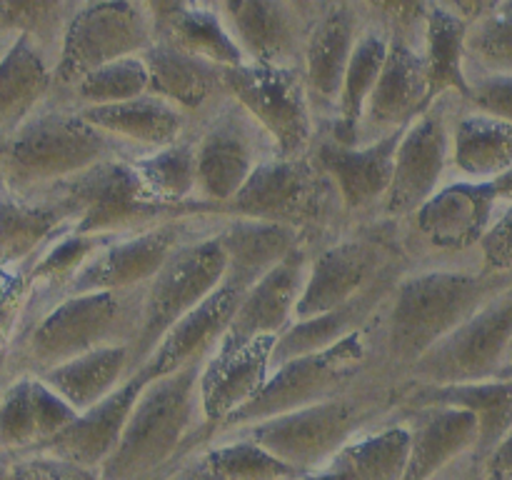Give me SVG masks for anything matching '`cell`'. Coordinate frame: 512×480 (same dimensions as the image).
<instances>
[{
	"label": "cell",
	"instance_id": "8fae6325",
	"mask_svg": "<svg viewBox=\"0 0 512 480\" xmlns=\"http://www.w3.org/2000/svg\"><path fill=\"white\" fill-rule=\"evenodd\" d=\"M500 203L493 183L453 178L405 223H400L403 248L413 268L453 265V258L475 255L490 225L498 218Z\"/></svg>",
	"mask_w": 512,
	"mask_h": 480
},
{
	"label": "cell",
	"instance_id": "44dd1931",
	"mask_svg": "<svg viewBox=\"0 0 512 480\" xmlns=\"http://www.w3.org/2000/svg\"><path fill=\"white\" fill-rule=\"evenodd\" d=\"M405 128L363 145H343L328 135H318L313 153L338 188L350 228L378 218L380 205L393 183L395 155Z\"/></svg>",
	"mask_w": 512,
	"mask_h": 480
},
{
	"label": "cell",
	"instance_id": "f546056e",
	"mask_svg": "<svg viewBox=\"0 0 512 480\" xmlns=\"http://www.w3.org/2000/svg\"><path fill=\"white\" fill-rule=\"evenodd\" d=\"M150 78V93L178 105L193 120L205 118L228 98L225 68L190 55L175 45L155 40L143 53Z\"/></svg>",
	"mask_w": 512,
	"mask_h": 480
},
{
	"label": "cell",
	"instance_id": "7bdbcfd3",
	"mask_svg": "<svg viewBox=\"0 0 512 480\" xmlns=\"http://www.w3.org/2000/svg\"><path fill=\"white\" fill-rule=\"evenodd\" d=\"M225 480H298L303 473L275 458L268 448L240 433H218L203 448Z\"/></svg>",
	"mask_w": 512,
	"mask_h": 480
},
{
	"label": "cell",
	"instance_id": "cb8c5ba5",
	"mask_svg": "<svg viewBox=\"0 0 512 480\" xmlns=\"http://www.w3.org/2000/svg\"><path fill=\"white\" fill-rule=\"evenodd\" d=\"M410 428V453L403 480H435L465 458H475L480 440L478 418L468 410L425 405L395 408Z\"/></svg>",
	"mask_w": 512,
	"mask_h": 480
},
{
	"label": "cell",
	"instance_id": "ac0fdd59",
	"mask_svg": "<svg viewBox=\"0 0 512 480\" xmlns=\"http://www.w3.org/2000/svg\"><path fill=\"white\" fill-rule=\"evenodd\" d=\"M218 215L170 220L143 233L115 238L85 265L65 295L105 293V290H140L165 268L170 258L193 235L208 228ZM63 295V298H65Z\"/></svg>",
	"mask_w": 512,
	"mask_h": 480
},
{
	"label": "cell",
	"instance_id": "d4e9b609",
	"mask_svg": "<svg viewBox=\"0 0 512 480\" xmlns=\"http://www.w3.org/2000/svg\"><path fill=\"white\" fill-rule=\"evenodd\" d=\"M148 380L150 375L145 370L135 373L113 395H108L103 403L78 413V418L68 428L60 430L55 438L35 445L28 453L55 455V458L70 460V463H78L83 468L100 473V468L108 463L113 450L118 448L125 423H128L130 413H133Z\"/></svg>",
	"mask_w": 512,
	"mask_h": 480
},
{
	"label": "cell",
	"instance_id": "5bb4252c",
	"mask_svg": "<svg viewBox=\"0 0 512 480\" xmlns=\"http://www.w3.org/2000/svg\"><path fill=\"white\" fill-rule=\"evenodd\" d=\"M198 140V200L215 215L223 213L245 188L255 170L275 155L265 130L235 103L225 98L195 128Z\"/></svg>",
	"mask_w": 512,
	"mask_h": 480
},
{
	"label": "cell",
	"instance_id": "ab89813d",
	"mask_svg": "<svg viewBox=\"0 0 512 480\" xmlns=\"http://www.w3.org/2000/svg\"><path fill=\"white\" fill-rule=\"evenodd\" d=\"M130 368H133V348L113 345V348H100L88 355H80L70 363L48 370L40 378L60 398L68 400L78 413H83L113 395L130 378Z\"/></svg>",
	"mask_w": 512,
	"mask_h": 480
},
{
	"label": "cell",
	"instance_id": "4fadbf2b",
	"mask_svg": "<svg viewBox=\"0 0 512 480\" xmlns=\"http://www.w3.org/2000/svg\"><path fill=\"white\" fill-rule=\"evenodd\" d=\"M388 23L390 43L373 90L358 145L375 143L413 123L430 105L423 55V3H375Z\"/></svg>",
	"mask_w": 512,
	"mask_h": 480
},
{
	"label": "cell",
	"instance_id": "6f0895ef",
	"mask_svg": "<svg viewBox=\"0 0 512 480\" xmlns=\"http://www.w3.org/2000/svg\"><path fill=\"white\" fill-rule=\"evenodd\" d=\"M505 378H512V370H510V373H508V375H505Z\"/></svg>",
	"mask_w": 512,
	"mask_h": 480
},
{
	"label": "cell",
	"instance_id": "484cf974",
	"mask_svg": "<svg viewBox=\"0 0 512 480\" xmlns=\"http://www.w3.org/2000/svg\"><path fill=\"white\" fill-rule=\"evenodd\" d=\"M215 238L225 253V285L248 293L255 283L273 273L295 250L310 248L298 230L265 220L218 215Z\"/></svg>",
	"mask_w": 512,
	"mask_h": 480
},
{
	"label": "cell",
	"instance_id": "6da1fadb",
	"mask_svg": "<svg viewBox=\"0 0 512 480\" xmlns=\"http://www.w3.org/2000/svg\"><path fill=\"white\" fill-rule=\"evenodd\" d=\"M508 285L512 275H490L475 265L410 268L378 318L380 355L393 383Z\"/></svg>",
	"mask_w": 512,
	"mask_h": 480
},
{
	"label": "cell",
	"instance_id": "b9f144b4",
	"mask_svg": "<svg viewBox=\"0 0 512 480\" xmlns=\"http://www.w3.org/2000/svg\"><path fill=\"white\" fill-rule=\"evenodd\" d=\"M465 58L470 75H512V0L483 3L468 28Z\"/></svg>",
	"mask_w": 512,
	"mask_h": 480
},
{
	"label": "cell",
	"instance_id": "d6a6232c",
	"mask_svg": "<svg viewBox=\"0 0 512 480\" xmlns=\"http://www.w3.org/2000/svg\"><path fill=\"white\" fill-rule=\"evenodd\" d=\"M470 15L460 3H423V55L430 105L445 95L470 98L468 40Z\"/></svg>",
	"mask_w": 512,
	"mask_h": 480
},
{
	"label": "cell",
	"instance_id": "4316f807",
	"mask_svg": "<svg viewBox=\"0 0 512 480\" xmlns=\"http://www.w3.org/2000/svg\"><path fill=\"white\" fill-rule=\"evenodd\" d=\"M78 418L40 375H18L0 390V450L20 455L55 438Z\"/></svg>",
	"mask_w": 512,
	"mask_h": 480
},
{
	"label": "cell",
	"instance_id": "ba28073f",
	"mask_svg": "<svg viewBox=\"0 0 512 480\" xmlns=\"http://www.w3.org/2000/svg\"><path fill=\"white\" fill-rule=\"evenodd\" d=\"M413 268L398 223L365 220L313 250L295 320L330 313L373 290L380 280Z\"/></svg>",
	"mask_w": 512,
	"mask_h": 480
},
{
	"label": "cell",
	"instance_id": "52a82bcc",
	"mask_svg": "<svg viewBox=\"0 0 512 480\" xmlns=\"http://www.w3.org/2000/svg\"><path fill=\"white\" fill-rule=\"evenodd\" d=\"M220 215L288 225L313 250L350 228L338 188L315 153L270 155Z\"/></svg>",
	"mask_w": 512,
	"mask_h": 480
},
{
	"label": "cell",
	"instance_id": "d6986e66",
	"mask_svg": "<svg viewBox=\"0 0 512 480\" xmlns=\"http://www.w3.org/2000/svg\"><path fill=\"white\" fill-rule=\"evenodd\" d=\"M218 5L245 63L303 70L305 43L320 3L220 0Z\"/></svg>",
	"mask_w": 512,
	"mask_h": 480
},
{
	"label": "cell",
	"instance_id": "e0dca14e",
	"mask_svg": "<svg viewBox=\"0 0 512 480\" xmlns=\"http://www.w3.org/2000/svg\"><path fill=\"white\" fill-rule=\"evenodd\" d=\"M512 348V285L425 353L398 385H455L500 378Z\"/></svg>",
	"mask_w": 512,
	"mask_h": 480
},
{
	"label": "cell",
	"instance_id": "8d00e7d4",
	"mask_svg": "<svg viewBox=\"0 0 512 480\" xmlns=\"http://www.w3.org/2000/svg\"><path fill=\"white\" fill-rule=\"evenodd\" d=\"M410 453V428L393 413L345 445L323 470V480H403Z\"/></svg>",
	"mask_w": 512,
	"mask_h": 480
},
{
	"label": "cell",
	"instance_id": "bcb514c9",
	"mask_svg": "<svg viewBox=\"0 0 512 480\" xmlns=\"http://www.w3.org/2000/svg\"><path fill=\"white\" fill-rule=\"evenodd\" d=\"M465 108L512 123V75H470Z\"/></svg>",
	"mask_w": 512,
	"mask_h": 480
},
{
	"label": "cell",
	"instance_id": "60d3db41",
	"mask_svg": "<svg viewBox=\"0 0 512 480\" xmlns=\"http://www.w3.org/2000/svg\"><path fill=\"white\" fill-rule=\"evenodd\" d=\"M133 168L138 170L145 188L163 203L203 215H215L198 200V140H195V130L168 148L133 158Z\"/></svg>",
	"mask_w": 512,
	"mask_h": 480
},
{
	"label": "cell",
	"instance_id": "c3c4849f",
	"mask_svg": "<svg viewBox=\"0 0 512 480\" xmlns=\"http://www.w3.org/2000/svg\"><path fill=\"white\" fill-rule=\"evenodd\" d=\"M478 480H512V430L480 460Z\"/></svg>",
	"mask_w": 512,
	"mask_h": 480
},
{
	"label": "cell",
	"instance_id": "ee69618b",
	"mask_svg": "<svg viewBox=\"0 0 512 480\" xmlns=\"http://www.w3.org/2000/svg\"><path fill=\"white\" fill-rule=\"evenodd\" d=\"M145 93H150L148 68H145L143 55H135V58L115 60V63L93 70L68 95L58 98V103L75 110L98 108V105L135 100Z\"/></svg>",
	"mask_w": 512,
	"mask_h": 480
},
{
	"label": "cell",
	"instance_id": "f1b7e54d",
	"mask_svg": "<svg viewBox=\"0 0 512 480\" xmlns=\"http://www.w3.org/2000/svg\"><path fill=\"white\" fill-rule=\"evenodd\" d=\"M425 405L460 408L478 418L480 440L475 450V463H480L512 430V378L395 388V408H425Z\"/></svg>",
	"mask_w": 512,
	"mask_h": 480
},
{
	"label": "cell",
	"instance_id": "7a4b0ae2",
	"mask_svg": "<svg viewBox=\"0 0 512 480\" xmlns=\"http://www.w3.org/2000/svg\"><path fill=\"white\" fill-rule=\"evenodd\" d=\"M203 365L148 380L100 480H165L213 440L200 400Z\"/></svg>",
	"mask_w": 512,
	"mask_h": 480
},
{
	"label": "cell",
	"instance_id": "db71d44e",
	"mask_svg": "<svg viewBox=\"0 0 512 480\" xmlns=\"http://www.w3.org/2000/svg\"><path fill=\"white\" fill-rule=\"evenodd\" d=\"M512 370V348H510V353H508V360H505V368H503V373H500V378H505V375H508Z\"/></svg>",
	"mask_w": 512,
	"mask_h": 480
},
{
	"label": "cell",
	"instance_id": "74e56055",
	"mask_svg": "<svg viewBox=\"0 0 512 480\" xmlns=\"http://www.w3.org/2000/svg\"><path fill=\"white\" fill-rule=\"evenodd\" d=\"M68 228V213L55 200L20 198L0 185V265L33 263Z\"/></svg>",
	"mask_w": 512,
	"mask_h": 480
},
{
	"label": "cell",
	"instance_id": "83f0119b",
	"mask_svg": "<svg viewBox=\"0 0 512 480\" xmlns=\"http://www.w3.org/2000/svg\"><path fill=\"white\" fill-rule=\"evenodd\" d=\"M78 113L93 128L103 130L105 135L118 140L135 158L178 143L185 135L193 133L195 125H198V120L190 118L178 105L168 103L153 93L125 100V103L78 108Z\"/></svg>",
	"mask_w": 512,
	"mask_h": 480
},
{
	"label": "cell",
	"instance_id": "7dc6e473",
	"mask_svg": "<svg viewBox=\"0 0 512 480\" xmlns=\"http://www.w3.org/2000/svg\"><path fill=\"white\" fill-rule=\"evenodd\" d=\"M478 268L490 275H512V203L500 208L478 248Z\"/></svg>",
	"mask_w": 512,
	"mask_h": 480
},
{
	"label": "cell",
	"instance_id": "9c48e42d",
	"mask_svg": "<svg viewBox=\"0 0 512 480\" xmlns=\"http://www.w3.org/2000/svg\"><path fill=\"white\" fill-rule=\"evenodd\" d=\"M40 195L68 213L75 233L105 238H125L170 220L203 215L155 198L133 168V158L105 160Z\"/></svg>",
	"mask_w": 512,
	"mask_h": 480
},
{
	"label": "cell",
	"instance_id": "f35d334b",
	"mask_svg": "<svg viewBox=\"0 0 512 480\" xmlns=\"http://www.w3.org/2000/svg\"><path fill=\"white\" fill-rule=\"evenodd\" d=\"M512 168V123L460 105L453 120V173L493 183Z\"/></svg>",
	"mask_w": 512,
	"mask_h": 480
},
{
	"label": "cell",
	"instance_id": "5b68a950",
	"mask_svg": "<svg viewBox=\"0 0 512 480\" xmlns=\"http://www.w3.org/2000/svg\"><path fill=\"white\" fill-rule=\"evenodd\" d=\"M395 388L398 385L390 380H378L343 398L290 410L223 433L248 435L298 473H318L345 445L393 413Z\"/></svg>",
	"mask_w": 512,
	"mask_h": 480
},
{
	"label": "cell",
	"instance_id": "7c38bea8",
	"mask_svg": "<svg viewBox=\"0 0 512 480\" xmlns=\"http://www.w3.org/2000/svg\"><path fill=\"white\" fill-rule=\"evenodd\" d=\"M153 43L155 18L150 3H75L55 63L53 95L63 98L93 70L143 55Z\"/></svg>",
	"mask_w": 512,
	"mask_h": 480
},
{
	"label": "cell",
	"instance_id": "11a10c76",
	"mask_svg": "<svg viewBox=\"0 0 512 480\" xmlns=\"http://www.w3.org/2000/svg\"><path fill=\"white\" fill-rule=\"evenodd\" d=\"M298 480H323V475H320V473H310V475H303V478H298Z\"/></svg>",
	"mask_w": 512,
	"mask_h": 480
},
{
	"label": "cell",
	"instance_id": "816d5d0a",
	"mask_svg": "<svg viewBox=\"0 0 512 480\" xmlns=\"http://www.w3.org/2000/svg\"><path fill=\"white\" fill-rule=\"evenodd\" d=\"M493 188L495 193H498L500 203H512V168L508 170V173H503L500 178L493 180Z\"/></svg>",
	"mask_w": 512,
	"mask_h": 480
},
{
	"label": "cell",
	"instance_id": "f6af8a7d",
	"mask_svg": "<svg viewBox=\"0 0 512 480\" xmlns=\"http://www.w3.org/2000/svg\"><path fill=\"white\" fill-rule=\"evenodd\" d=\"M5 480H100V473L55 455L20 453L5 470Z\"/></svg>",
	"mask_w": 512,
	"mask_h": 480
},
{
	"label": "cell",
	"instance_id": "1f68e13d",
	"mask_svg": "<svg viewBox=\"0 0 512 480\" xmlns=\"http://www.w3.org/2000/svg\"><path fill=\"white\" fill-rule=\"evenodd\" d=\"M243 295L230 285H220L200 308L185 315L173 330L163 338L150 360L145 363V373L153 378H163V375L183 370L193 363H205L215 348L223 340L225 330L230 328L235 310ZM140 373V370H138Z\"/></svg>",
	"mask_w": 512,
	"mask_h": 480
},
{
	"label": "cell",
	"instance_id": "f907efd6",
	"mask_svg": "<svg viewBox=\"0 0 512 480\" xmlns=\"http://www.w3.org/2000/svg\"><path fill=\"white\" fill-rule=\"evenodd\" d=\"M435 480H478V463H475V458H465Z\"/></svg>",
	"mask_w": 512,
	"mask_h": 480
},
{
	"label": "cell",
	"instance_id": "f5cc1de1",
	"mask_svg": "<svg viewBox=\"0 0 512 480\" xmlns=\"http://www.w3.org/2000/svg\"><path fill=\"white\" fill-rule=\"evenodd\" d=\"M5 140H8V135H0V185H3V153H5Z\"/></svg>",
	"mask_w": 512,
	"mask_h": 480
},
{
	"label": "cell",
	"instance_id": "603a6c76",
	"mask_svg": "<svg viewBox=\"0 0 512 480\" xmlns=\"http://www.w3.org/2000/svg\"><path fill=\"white\" fill-rule=\"evenodd\" d=\"M278 338H260L240 348H215L200 373V400L213 438L235 413L253 403L273 375Z\"/></svg>",
	"mask_w": 512,
	"mask_h": 480
},
{
	"label": "cell",
	"instance_id": "d590c367",
	"mask_svg": "<svg viewBox=\"0 0 512 480\" xmlns=\"http://www.w3.org/2000/svg\"><path fill=\"white\" fill-rule=\"evenodd\" d=\"M405 273H408V270L380 280L373 290H368V293L360 295V298L350 300L343 308L315 315V318L308 320H295L293 328L275 343L273 368L280 363H288V360L293 358H300V355L318 353V350L330 348V345L340 343V340L350 338V335L368 328V325L378 318L380 310L385 308L388 298L393 295L395 285L400 283V278H403Z\"/></svg>",
	"mask_w": 512,
	"mask_h": 480
},
{
	"label": "cell",
	"instance_id": "7402d4cb",
	"mask_svg": "<svg viewBox=\"0 0 512 480\" xmlns=\"http://www.w3.org/2000/svg\"><path fill=\"white\" fill-rule=\"evenodd\" d=\"M313 248H300L240 298L218 348H240L260 338H283L295 323L308 283Z\"/></svg>",
	"mask_w": 512,
	"mask_h": 480
},
{
	"label": "cell",
	"instance_id": "3957f363",
	"mask_svg": "<svg viewBox=\"0 0 512 480\" xmlns=\"http://www.w3.org/2000/svg\"><path fill=\"white\" fill-rule=\"evenodd\" d=\"M143 290L65 295L25 325L13 340L5 383L18 375H43L100 348H133L143 315Z\"/></svg>",
	"mask_w": 512,
	"mask_h": 480
},
{
	"label": "cell",
	"instance_id": "9f6ffc18",
	"mask_svg": "<svg viewBox=\"0 0 512 480\" xmlns=\"http://www.w3.org/2000/svg\"><path fill=\"white\" fill-rule=\"evenodd\" d=\"M10 43H13V40H10ZM10 43H8V45H0V58H3V53H5V50L10 48Z\"/></svg>",
	"mask_w": 512,
	"mask_h": 480
},
{
	"label": "cell",
	"instance_id": "277c9868",
	"mask_svg": "<svg viewBox=\"0 0 512 480\" xmlns=\"http://www.w3.org/2000/svg\"><path fill=\"white\" fill-rule=\"evenodd\" d=\"M113 158L135 155L80 118L75 108L45 103L5 140L3 188L20 198H35Z\"/></svg>",
	"mask_w": 512,
	"mask_h": 480
},
{
	"label": "cell",
	"instance_id": "2e32d148",
	"mask_svg": "<svg viewBox=\"0 0 512 480\" xmlns=\"http://www.w3.org/2000/svg\"><path fill=\"white\" fill-rule=\"evenodd\" d=\"M225 90L265 130L275 155L300 158L313 153L320 128L310 108L303 70L250 63L225 68Z\"/></svg>",
	"mask_w": 512,
	"mask_h": 480
},
{
	"label": "cell",
	"instance_id": "681fc988",
	"mask_svg": "<svg viewBox=\"0 0 512 480\" xmlns=\"http://www.w3.org/2000/svg\"><path fill=\"white\" fill-rule=\"evenodd\" d=\"M165 480H225V478L213 468V465H210V460L205 458L203 450H198V453L190 455L188 460H183V463H180Z\"/></svg>",
	"mask_w": 512,
	"mask_h": 480
},
{
	"label": "cell",
	"instance_id": "e575fe53",
	"mask_svg": "<svg viewBox=\"0 0 512 480\" xmlns=\"http://www.w3.org/2000/svg\"><path fill=\"white\" fill-rule=\"evenodd\" d=\"M388 43V23L380 15L378 5L368 3V23L360 33L355 53L350 58L348 73H345L338 113H335L333 125L320 135H328L335 143L358 145L360 123H363L365 108H368L380 73H383L385 58H388Z\"/></svg>",
	"mask_w": 512,
	"mask_h": 480
},
{
	"label": "cell",
	"instance_id": "30bf717a",
	"mask_svg": "<svg viewBox=\"0 0 512 480\" xmlns=\"http://www.w3.org/2000/svg\"><path fill=\"white\" fill-rule=\"evenodd\" d=\"M215 220L198 235H193L145 285L143 315H140L138 338L133 343L130 378L145 368L165 335L223 285L225 253L215 238Z\"/></svg>",
	"mask_w": 512,
	"mask_h": 480
},
{
	"label": "cell",
	"instance_id": "ffe728a7",
	"mask_svg": "<svg viewBox=\"0 0 512 480\" xmlns=\"http://www.w3.org/2000/svg\"><path fill=\"white\" fill-rule=\"evenodd\" d=\"M368 23V3H320L303 55V80L320 133L333 125L345 73L360 33Z\"/></svg>",
	"mask_w": 512,
	"mask_h": 480
},
{
	"label": "cell",
	"instance_id": "9a60e30c",
	"mask_svg": "<svg viewBox=\"0 0 512 480\" xmlns=\"http://www.w3.org/2000/svg\"><path fill=\"white\" fill-rule=\"evenodd\" d=\"M460 105L463 100L458 95H445L405 128L395 155L393 183L378 210L380 220L405 223L448 183L453 170V120Z\"/></svg>",
	"mask_w": 512,
	"mask_h": 480
},
{
	"label": "cell",
	"instance_id": "8992f818",
	"mask_svg": "<svg viewBox=\"0 0 512 480\" xmlns=\"http://www.w3.org/2000/svg\"><path fill=\"white\" fill-rule=\"evenodd\" d=\"M378 318L365 330L330 345V348L275 365L263 393L253 403L245 405L240 413H235L218 433L260 423V420L275 418V415L290 413V410L325 403V400L343 398V395L355 393L378 380L393 383L383 363V355H380Z\"/></svg>",
	"mask_w": 512,
	"mask_h": 480
},
{
	"label": "cell",
	"instance_id": "836d02e7",
	"mask_svg": "<svg viewBox=\"0 0 512 480\" xmlns=\"http://www.w3.org/2000/svg\"><path fill=\"white\" fill-rule=\"evenodd\" d=\"M55 88V58L28 35L13 38L0 58V135L38 113Z\"/></svg>",
	"mask_w": 512,
	"mask_h": 480
},
{
	"label": "cell",
	"instance_id": "4dcf8cb0",
	"mask_svg": "<svg viewBox=\"0 0 512 480\" xmlns=\"http://www.w3.org/2000/svg\"><path fill=\"white\" fill-rule=\"evenodd\" d=\"M153 5L155 40L175 45L220 68L245 65L243 53L220 13L218 3L200 0H158Z\"/></svg>",
	"mask_w": 512,
	"mask_h": 480
}]
</instances>
